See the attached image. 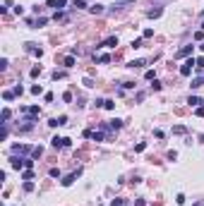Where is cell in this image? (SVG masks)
Wrapping results in <instances>:
<instances>
[{"mask_svg":"<svg viewBox=\"0 0 204 206\" xmlns=\"http://www.w3.org/2000/svg\"><path fill=\"white\" fill-rule=\"evenodd\" d=\"M192 67H195V60H192V58H187L185 65L180 67V74H183V77H190V74H192Z\"/></svg>","mask_w":204,"mask_h":206,"instance_id":"cell-1","label":"cell"},{"mask_svg":"<svg viewBox=\"0 0 204 206\" xmlns=\"http://www.w3.org/2000/svg\"><path fill=\"white\" fill-rule=\"evenodd\" d=\"M10 165H12L15 170H22V168H27V158H17V156H12V158H10Z\"/></svg>","mask_w":204,"mask_h":206,"instance_id":"cell-2","label":"cell"},{"mask_svg":"<svg viewBox=\"0 0 204 206\" xmlns=\"http://www.w3.org/2000/svg\"><path fill=\"white\" fill-rule=\"evenodd\" d=\"M79 175H82V170H74V173H70V175H65V178H63V187H70Z\"/></svg>","mask_w":204,"mask_h":206,"instance_id":"cell-3","label":"cell"},{"mask_svg":"<svg viewBox=\"0 0 204 206\" xmlns=\"http://www.w3.org/2000/svg\"><path fill=\"white\" fill-rule=\"evenodd\" d=\"M115 46H118V36H108V38H106L103 43H99L96 48H115Z\"/></svg>","mask_w":204,"mask_h":206,"instance_id":"cell-4","label":"cell"},{"mask_svg":"<svg viewBox=\"0 0 204 206\" xmlns=\"http://www.w3.org/2000/svg\"><path fill=\"white\" fill-rule=\"evenodd\" d=\"M22 113H27V115H29L27 120H34V117L41 113V108H38V106H29V108H22Z\"/></svg>","mask_w":204,"mask_h":206,"instance_id":"cell-5","label":"cell"},{"mask_svg":"<svg viewBox=\"0 0 204 206\" xmlns=\"http://www.w3.org/2000/svg\"><path fill=\"white\" fill-rule=\"evenodd\" d=\"M192 50H195V46H183V48L175 53V58H190V55H192Z\"/></svg>","mask_w":204,"mask_h":206,"instance_id":"cell-6","label":"cell"},{"mask_svg":"<svg viewBox=\"0 0 204 206\" xmlns=\"http://www.w3.org/2000/svg\"><path fill=\"white\" fill-rule=\"evenodd\" d=\"M34 149L31 146H27V144H15L12 146V153H31Z\"/></svg>","mask_w":204,"mask_h":206,"instance_id":"cell-7","label":"cell"},{"mask_svg":"<svg viewBox=\"0 0 204 206\" xmlns=\"http://www.w3.org/2000/svg\"><path fill=\"white\" fill-rule=\"evenodd\" d=\"M51 127H60V125H67V115H60V117H53L51 122H48Z\"/></svg>","mask_w":204,"mask_h":206,"instance_id":"cell-8","label":"cell"},{"mask_svg":"<svg viewBox=\"0 0 204 206\" xmlns=\"http://www.w3.org/2000/svg\"><path fill=\"white\" fill-rule=\"evenodd\" d=\"M27 50L31 55H36V58H41V55H43V50H41V48H36V43H27Z\"/></svg>","mask_w":204,"mask_h":206,"instance_id":"cell-9","label":"cell"},{"mask_svg":"<svg viewBox=\"0 0 204 206\" xmlns=\"http://www.w3.org/2000/svg\"><path fill=\"white\" fill-rule=\"evenodd\" d=\"M187 103H190V106H197V108H204V99H199V96H190Z\"/></svg>","mask_w":204,"mask_h":206,"instance_id":"cell-10","label":"cell"},{"mask_svg":"<svg viewBox=\"0 0 204 206\" xmlns=\"http://www.w3.org/2000/svg\"><path fill=\"white\" fill-rule=\"evenodd\" d=\"M10 117H12V110H10V108H2V115H0V122H2V125H7V120Z\"/></svg>","mask_w":204,"mask_h":206,"instance_id":"cell-11","label":"cell"},{"mask_svg":"<svg viewBox=\"0 0 204 206\" xmlns=\"http://www.w3.org/2000/svg\"><path fill=\"white\" fill-rule=\"evenodd\" d=\"M161 15H163V10H161V7H154V10H149V12H147V17H151V19H158Z\"/></svg>","mask_w":204,"mask_h":206,"instance_id":"cell-12","label":"cell"},{"mask_svg":"<svg viewBox=\"0 0 204 206\" xmlns=\"http://www.w3.org/2000/svg\"><path fill=\"white\" fill-rule=\"evenodd\" d=\"M190 86H192V89H199V86H204V74H199V77H195Z\"/></svg>","mask_w":204,"mask_h":206,"instance_id":"cell-13","label":"cell"},{"mask_svg":"<svg viewBox=\"0 0 204 206\" xmlns=\"http://www.w3.org/2000/svg\"><path fill=\"white\" fill-rule=\"evenodd\" d=\"M144 65H147V60H130V63H127V67H130V70H135V67H144Z\"/></svg>","mask_w":204,"mask_h":206,"instance_id":"cell-14","label":"cell"},{"mask_svg":"<svg viewBox=\"0 0 204 206\" xmlns=\"http://www.w3.org/2000/svg\"><path fill=\"white\" fill-rule=\"evenodd\" d=\"M89 12H91V15H103V5H99V2H96V5H91V7H89Z\"/></svg>","mask_w":204,"mask_h":206,"instance_id":"cell-15","label":"cell"},{"mask_svg":"<svg viewBox=\"0 0 204 206\" xmlns=\"http://www.w3.org/2000/svg\"><path fill=\"white\" fill-rule=\"evenodd\" d=\"M53 19H55V22H67V15H65V12H55Z\"/></svg>","mask_w":204,"mask_h":206,"instance_id":"cell-16","label":"cell"},{"mask_svg":"<svg viewBox=\"0 0 204 206\" xmlns=\"http://www.w3.org/2000/svg\"><path fill=\"white\" fill-rule=\"evenodd\" d=\"M63 65H65L67 70H70V67H74V58H72V55H67L65 60H63Z\"/></svg>","mask_w":204,"mask_h":206,"instance_id":"cell-17","label":"cell"},{"mask_svg":"<svg viewBox=\"0 0 204 206\" xmlns=\"http://www.w3.org/2000/svg\"><path fill=\"white\" fill-rule=\"evenodd\" d=\"M103 108H106V110H113V108H115V101H113V99H106V101H103Z\"/></svg>","mask_w":204,"mask_h":206,"instance_id":"cell-18","label":"cell"},{"mask_svg":"<svg viewBox=\"0 0 204 206\" xmlns=\"http://www.w3.org/2000/svg\"><path fill=\"white\" fill-rule=\"evenodd\" d=\"M108 127H111V129H120V127H122V120H111V125H108Z\"/></svg>","mask_w":204,"mask_h":206,"instance_id":"cell-19","label":"cell"},{"mask_svg":"<svg viewBox=\"0 0 204 206\" xmlns=\"http://www.w3.org/2000/svg\"><path fill=\"white\" fill-rule=\"evenodd\" d=\"M127 2H135V0H118V2H115V5H113V10H120L122 5H127Z\"/></svg>","mask_w":204,"mask_h":206,"instance_id":"cell-20","label":"cell"},{"mask_svg":"<svg viewBox=\"0 0 204 206\" xmlns=\"http://www.w3.org/2000/svg\"><path fill=\"white\" fill-rule=\"evenodd\" d=\"M91 139L94 142H103V132H91Z\"/></svg>","mask_w":204,"mask_h":206,"instance_id":"cell-21","label":"cell"},{"mask_svg":"<svg viewBox=\"0 0 204 206\" xmlns=\"http://www.w3.org/2000/svg\"><path fill=\"white\" fill-rule=\"evenodd\" d=\"M15 96H17L15 91H5V94H2V99H5V101H12V99H15Z\"/></svg>","mask_w":204,"mask_h":206,"instance_id":"cell-22","label":"cell"},{"mask_svg":"<svg viewBox=\"0 0 204 206\" xmlns=\"http://www.w3.org/2000/svg\"><path fill=\"white\" fill-rule=\"evenodd\" d=\"M173 132H175V134H185L187 129H185V127H183V125H175V127H173Z\"/></svg>","mask_w":204,"mask_h":206,"instance_id":"cell-23","label":"cell"},{"mask_svg":"<svg viewBox=\"0 0 204 206\" xmlns=\"http://www.w3.org/2000/svg\"><path fill=\"white\" fill-rule=\"evenodd\" d=\"M41 153H43V149H41V146H34V151H31V156H34V158H38Z\"/></svg>","mask_w":204,"mask_h":206,"instance_id":"cell-24","label":"cell"},{"mask_svg":"<svg viewBox=\"0 0 204 206\" xmlns=\"http://www.w3.org/2000/svg\"><path fill=\"white\" fill-rule=\"evenodd\" d=\"M22 180H34V173H31V170H24V173H22Z\"/></svg>","mask_w":204,"mask_h":206,"instance_id":"cell-25","label":"cell"},{"mask_svg":"<svg viewBox=\"0 0 204 206\" xmlns=\"http://www.w3.org/2000/svg\"><path fill=\"white\" fill-rule=\"evenodd\" d=\"M195 67H197V70H204V58H197V60H195Z\"/></svg>","mask_w":204,"mask_h":206,"instance_id":"cell-26","label":"cell"},{"mask_svg":"<svg viewBox=\"0 0 204 206\" xmlns=\"http://www.w3.org/2000/svg\"><path fill=\"white\" fill-rule=\"evenodd\" d=\"M96 60H99V63H111V55H106V53H103V55H99Z\"/></svg>","mask_w":204,"mask_h":206,"instance_id":"cell-27","label":"cell"},{"mask_svg":"<svg viewBox=\"0 0 204 206\" xmlns=\"http://www.w3.org/2000/svg\"><path fill=\"white\" fill-rule=\"evenodd\" d=\"M74 7H77V10H84V7H86V2H84V0H74Z\"/></svg>","mask_w":204,"mask_h":206,"instance_id":"cell-28","label":"cell"},{"mask_svg":"<svg viewBox=\"0 0 204 206\" xmlns=\"http://www.w3.org/2000/svg\"><path fill=\"white\" fill-rule=\"evenodd\" d=\"M84 86H86V89H91V86H94V79H91V77H84Z\"/></svg>","mask_w":204,"mask_h":206,"instance_id":"cell-29","label":"cell"},{"mask_svg":"<svg viewBox=\"0 0 204 206\" xmlns=\"http://www.w3.org/2000/svg\"><path fill=\"white\" fill-rule=\"evenodd\" d=\"M31 189H34V182H31V180H27V182H24V192H31Z\"/></svg>","mask_w":204,"mask_h":206,"instance_id":"cell-30","label":"cell"},{"mask_svg":"<svg viewBox=\"0 0 204 206\" xmlns=\"http://www.w3.org/2000/svg\"><path fill=\"white\" fill-rule=\"evenodd\" d=\"M41 91H43V89H41V84H34V86H31V94H36V96L41 94Z\"/></svg>","mask_w":204,"mask_h":206,"instance_id":"cell-31","label":"cell"},{"mask_svg":"<svg viewBox=\"0 0 204 206\" xmlns=\"http://www.w3.org/2000/svg\"><path fill=\"white\" fill-rule=\"evenodd\" d=\"M63 77H65V72H63V70H60V72L55 70V72H53V79H63Z\"/></svg>","mask_w":204,"mask_h":206,"instance_id":"cell-32","label":"cell"},{"mask_svg":"<svg viewBox=\"0 0 204 206\" xmlns=\"http://www.w3.org/2000/svg\"><path fill=\"white\" fill-rule=\"evenodd\" d=\"M144 77H147V79H156V72H154V70H147V74H144Z\"/></svg>","mask_w":204,"mask_h":206,"instance_id":"cell-33","label":"cell"},{"mask_svg":"<svg viewBox=\"0 0 204 206\" xmlns=\"http://www.w3.org/2000/svg\"><path fill=\"white\" fill-rule=\"evenodd\" d=\"M63 101H65V103H70V101H72V94H70V91H65V94H63Z\"/></svg>","mask_w":204,"mask_h":206,"instance_id":"cell-34","label":"cell"},{"mask_svg":"<svg viewBox=\"0 0 204 206\" xmlns=\"http://www.w3.org/2000/svg\"><path fill=\"white\" fill-rule=\"evenodd\" d=\"M144 149H147V144H144V142H139L137 146H135V151H144Z\"/></svg>","mask_w":204,"mask_h":206,"instance_id":"cell-35","label":"cell"},{"mask_svg":"<svg viewBox=\"0 0 204 206\" xmlns=\"http://www.w3.org/2000/svg\"><path fill=\"white\" fill-rule=\"evenodd\" d=\"M175 201H178L180 206H183V204H185V194H178V197H175Z\"/></svg>","mask_w":204,"mask_h":206,"instance_id":"cell-36","label":"cell"},{"mask_svg":"<svg viewBox=\"0 0 204 206\" xmlns=\"http://www.w3.org/2000/svg\"><path fill=\"white\" fill-rule=\"evenodd\" d=\"M154 36V29H144V38H151Z\"/></svg>","mask_w":204,"mask_h":206,"instance_id":"cell-37","label":"cell"},{"mask_svg":"<svg viewBox=\"0 0 204 206\" xmlns=\"http://www.w3.org/2000/svg\"><path fill=\"white\" fill-rule=\"evenodd\" d=\"M132 48H142V38H135L132 41Z\"/></svg>","mask_w":204,"mask_h":206,"instance_id":"cell-38","label":"cell"},{"mask_svg":"<svg viewBox=\"0 0 204 206\" xmlns=\"http://www.w3.org/2000/svg\"><path fill=\"white\" fill-rule=\"evenodd\" d=\"M41 74V67H31V77H38Z\"/></svg>","mask_w":204,"mask_h":206,"instance_id":"cell-39","label":"cell"},{"mask_svg":"<svg viewBox=\"0 0 204 206\" xmlns=\"http://www.w3.org/2000/svg\"><path fill=\"white\" fill-rule=\"evenodd\" d=\"M51 178H60V170L58 168H51Z\"/></svg>","mask_w":204,"mask_h":206,"instance_id":"cell-40","label":"cell"},{"mask_svg":"<svg viewBox=\"0 0 204 206\" xmlns=\"http://www.w3.org/2000/svg\"><path fill=\"white\" fill-rule=\"evenodd\" d=\"M111 206H125V204H122L120 199H113V201H111Z\"/></svg>","mask_w":204,"mask_h":206,"instance_id":"cell-41","label":"cell"},{"mask_svg":"<svg viewBox=\"0 0 204 206\" xmlns=\"http://www.w3.org/2000/svg\"><path fill=\"white\" fill-rule=\"evenodd\" d=\"M48 7H55L58 10V0H48Z\"/></svg>","mask_w":204,"mask_h":206,"instance_id":"cell-42","label":"cell"},{"mask_svg":"<svg viewBox=\"0 0 204 206\" xmlns=\"http://www.w3.org/2000/svg\"><path fill=\"white\" fill-rule=\"evenodd\" d=\"M65 5H67V0H58V10H60V7H65Z\"/></svg>","mask_w":204,"mask_h":206,"instance_id":"cell-43","label":"cell"},{"mask_svg":"<svg viewBox=\"0 0 204 206\" xmlns=\"http://www.w3.org/2000/svg\"><path fill=\"white\" fill-rule=\"evenodd\" d=\"M199 48H202V50H204V43H202V46H199Z\"/></svg>","mask_w":204,"mask_h":206,"instance_id":"cell-44","label":"cell"},{"mask_svg":"<svg viewBox=\"0 0 204 206\" xmlns=\"http://www.w3.org/2000/svg\"><path fill=\"white\" fill-rule=\"evenodd\" d=\"M202 31H204V22H202Z\"/></svg>","mask_w":204,"mask_h":206,"instance_id":"cell-45","label":"cell"},{"mask_svg":"<svg viewBox=\"0 0 204 206\" xmlns=\"http://www.w3.org/2000/svg\"><path fill=\"white\" fill-rule=\"evenodd\" d=\"M195 206H202V204H195Z\"/></svg>","mask_w":204,"mask_h":206,"instance_id":"cell-46","label":"cell"}]
</instances>
